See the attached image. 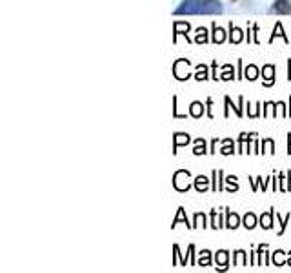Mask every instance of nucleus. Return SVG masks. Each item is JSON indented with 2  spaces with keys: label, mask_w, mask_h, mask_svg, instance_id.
Masks as SVG:
<instances>
[{
  "label": "nucleus",
  "mask_w": 291,
  "mask_h": 273,
  "mask_svg": "<svg viewBox=\"0 0 291 273\" xmlns=\"http://www.w3.org/2000/svg\"><path fill=\"white\" fill-rule=\"evenodd\" d=\"M193 151H195V155H200V153H204V151H206V146L202 148V140H199V146H197Z\"/></svg>",
  "instance_id": "21"
},
{
  "label": "nucleus",
  "mask_w": 291,
  "mask_h": 273,
  "mask_svg": "<svg viewBox=\"0 0 291 273\" xmlns=\"http://www.w3.org/2000/svg\"><path fill=\"white\" fill-rule=\"evenodd\" d=\"M273 73H275V68H273V66H264L262 75H264L266 86H271V84H273Z\"/></svg>",
  "instance_id": "5"
},
{
  "label": "nucleus",
  "mask_w": 291,
  "mask_h": 273,
  "mask_svg": "<svg viewBox=\"0 0 291 273\" xmlns=\"http://www.w3.org/2000/svg\"><path fill=\"white\" fill-rule=\"evenodd\" d=\"M277 35H278V37H284V40L290 42V39H288V37L284 35V31H282V26H280V24H277V27H275V33H273V37H271V40H273Z\"/></svg>",
  "instance_id": "18"
},
{
  "label": "nucleus",
  "mask_w": 291,
  "mask_h": 273,
  "mask_svg": "<svg viewBox=\"0 0 291 273\" xmlns=\"http://www.w3.org/2000/svg\"><path fill=\"white\" fill-rule=\"evenodd\" d=\"M206 33H208L206 29H199V35H197V42H200V44H202V42L208 40V35H206Z\"/></svg>",
  "instance_id": "19"
},
{
  "label": "nucleus",
  "mask_w": 291,
  "mask_h": 273,
  "mask_svg": "<svg viewBox=\"0 0 291 273\" xmlns=\"http://www.w3.org/2000/svg\"><path fill=\"white\" fill-rule=\"evenodd\" d=\"M273 262L277 264V266H282L284 264V260H282V252H277L273 255Z\"/></svg>",
  "instance_id": "20"
},
{
  "label": "nucleus",
  "mask_w": 291,
  "mask_h": 273,
  "mask_svg": "<svg viewBox=\"0 0 291 273\" xmlns=\"http://www.w3.org/2000/svg\"><path fill=\"white\" fill-rule=\"evenodd\" d=\"M229 40L235 42V44H238V42L242 40V29L233 27V24H231V35H229Z\"/></svg>",
  "instance_id": "6"
},
{
  "label": "nucleus",
  "mask_w": 291,
  "mask_h": 273,
  "mask_svg": "<svg viewBox=\"0 0 291 273\" xmlns=\"http://www.w3.org/2000/svg\"><path fill=\"white\" fill-rule=\"evenodd\" d=\"M271 13L290 15L291 13V2L290 0H275L273 6H271Z\"/></svg>",
  "instance_id": "4"
},
{
  "label": "nucleus",
  "mask_w": 291,
  "mask_h": 273,
  "mask_svg": "<svg viewBox=\"0 0 291 273\" xmlns=\"http://www.w3.org/2000/svg\"><path fill=\"white\" fill-rule=\"evenodd\" d=\"M255 220H256L255 215H253V213H248V215L244 217V226H246L248 230H251V228L255 226Z\"/></svg>",
  "instance_id": "12"
},
{
  "label": "nucleus",
  "mask_w": 291,
  "mask_h": 273,
  "mask_svg": "<svg viewBox=\"0 0 291 273\" xmlns=\"http://www.w3.org/2000/svg\"><path fill=\"white\" fill-rule=\"evenodd\" d=\"M290 113H291V109H290Z\"/></svg>",
  "instance_id": "24"
},
{
  "label": "nucleus",
  "mask_w": 291,
  "mask_h": 273,
  "mask_svg": "<svg viewBox=\"0 0 291 273\" xmlns=\"http://www.w3.org/2000/svg\"><path fill=\"white\" fill-rule=\"evenodd\" d=\"M222 13L220 0H202L200 15H218Z\"/></svg>",
  "instance_id": "2"
},
{
  "label": "nucleus",
  "mask_w": 291,
  "mask_h": 273,
  "mask_svg": "<svg viewBox=\"0 0 291 273\" xmlns=\"http://www.w3.org/2000/svg\"><path fill=\"white\" fill-rule=\"evenodd\" d=\"M238 226V215L228 213V228H236Z\"/></svg>",
  "instance_id": "15"
},
{
  "label": "nucleus",
  "mask_w": 291,
  "mask_h": 273,
  "mask_svg": "<svg viewBox=\"0 0 291 273\" xmlns=\"http://www.w3.org/2000/svg\"><path fill=\"white\" fill-rule=\"evenodd\" d=\"M189 142V136L184 135V133H179V135H175V148L177 146H182V144H187Z\"/></svg>",
  "instance_id": "11"
},
{
  "label": "nucleus",
  "mask_w": 291,
  "mask_h": 273,
  "mask_svg": "<svg viewBox=\"0 0 291 273\" xmlns=\"http://www.w3.org/2000/svg\"><path fill=\"white\" fill-rule=\"evenodd\" d=\"M204 113V106L200 102H193L191 104V115L193 117H200Z\"/></svg>",
  "instance_id": "9"
},
{
  "label": "nucleus",
  "mask_w": 291,
  "mask_h": 273,
  "mask_svg": "<svg viewBox=\"0 0 291 273\" xmlns=\"http://www.w3.org/2000/svg\"><path fill=\"white\" fill-rule=\"evenodd\" d=\"M202 0H184L181 7L175 11L177 15H200Z\"/></svg>",
  "instance_id": "1"
},
{
  "label": "nucleus",
  "mask_w": 291,
  "mask_h": 273,
  "mask_svg": "<svg viewBox=\"0 0 291 273\" xmlns=\"http://www.w3.org/2000/svg\"><path fill=\"white\" fill-rule=\"evenodd\" d=\"M226 262H228V253L226 252L217 253V264H220L222 268H226Z\"/></svg>",
  "instance_id": "14"
},
{
  "label": "nucleus",
  "mask_w": 291,
  "mask_h": 273,
  "mask_svg": "<svg viewBox=\"0 0 291 273\" xmlns=\"http://www.w3.org/2000/svg\"><path fill=\"white\" fill-rule=\"evenodd\" d=\"M199 266H209V252H202L199 259Z\"/></svg>",
  "instance_id": "17"
},
{
  "label": "nucleus",
  "mask_w": 291,
  "mask_h": 273,
  "mask_svg": "<svg viewBox=\"0 0 291 273\" xmlns=\"http://www.w3.org/2000/svg\"><path fill=\"white\" fill-rule=\"evenodd\" d=\"M256 77H258V69H256L255 66H248V68H246V78L255 80Z\"/></svg>",
  "instance_id": "10"
},
{
  "label": "nucleus",
  "mask_w": 291,
  "mask_h": 273,
  "mask_svg": "<svg viewBox=\"0 0 291 273\" xmlns=\"http://www.w3.org/2000/svg\"><path fill=\"white\" fill-rule=\"evenodd\" d=\"M271 217H273V212L266 213V215H262V218H260V224H262V228H271Z\"/></svg>",
  "instance_id": "13"
},
{
  "label": "nucleus",
  "mask_w": 291,
  "mask_h": 273,
  "mask_svg": "<svg viewBox=\"0 0 291 273\" xmlns=\"http://www.w3.org/2000/svg\"><path fill=\"white\" fill-rule=\"evenodd\" d=\"M175 180H173V184H175V188L177 190H181V191H184V190H187L189 188V173L187 171H177L175 173Z\"/></svg>",
  "instance_id": "3"
},
{
  "label": "nucleus",
  "mask_w": 291,
  "mask_h": 273,
  "mask_svg": "<svg viewBox=\"0 0 291 273\" xmlns=\"http://www.w3.org/2000/svg\"><path fill=\"white\" fill-rule=\"evenodd\" d=\"M224 29L222 27H213V42H217V44H220V42H224Z\"/></svg>",
  "instance_id": "7"
},
{
  "label": "nucleus",
  "mask_w": 291,
  "mask_h": 273,
  "mask_svg": "<svg viewBox=\"0 0 291 273\" xmlns=\"http://www.w3.org/2000/svg\"><path fill=\"white\" fill-rule=\"evenodd\" d=\"M184 31H189V24H186V22H177V24H175V33H184Z\"/></svg>",
  "instance_id": "16"
},
{
  "label": "nucleus",
  "mask_w": 291,
  "mask_h": 273,
  "mask_svg": "<svg viewBox=\"0 0 291 273\" xmlns=\"http://www.w3.org/2000/svg\"><path fill=\"white\" fill-rule=\"evenodd\" d=\"M236 262H238V266H244V252L236 253Z\"/></svg>",
  "instance_id": "22"
},
{
  "label": "nucleus",
  "mask_w": 291,
  "mask_h": 273,
  "mask_svg": "<svg viewBox=\"0 0 291 273\" xmlns=\"http://www.w3.org/2000/svg\"><path fill=\"white\" fill-rule=\"evenodd\" d=\"M195 188L199 191H204L206 188H208V178L206 177H197V180H195Z\"/></svg>",
  "instance_id": "8"
},
{
  "label": "nucleus",
  "mask_w": 291,
  "mask_h": 273,
  "mask_svg": "<svg viewBox=\"0 0 291 273\" xmlns=\"http://www.w3.org/2000/svg\"><path fill=\"white\" fill-rule=\"evenodd\" d=\"M290 264H291V255H290Z\"/></svg>",
  "instance_id": "23"
}]
</instances>
